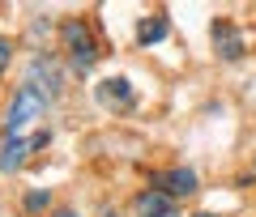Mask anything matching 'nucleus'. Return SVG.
Here are the masks:
<instances>
[{"label":"nucleus","mask_w":256,"mask_h":217,"mask_svg":"<svg viewBox=\"0 0 256 217\" xmlns=\"http://www.w3.org/2000/svg\"><path fill=\"white\" fill-rule=\"evenodd\" d=\"M47 107H52V102H47L34 85L22 81L18 94H13V102H9V111H4V136H22V128L34 124V119H43Z\"/></svg>","instance_id":"2"},{"label":"nucleus","mask_w":256,"mask_h":217,"mask_svg":"<svg viewBox=\"0 0 256 217\" xmlns=\"http://www.w3.org/2000/svg\"><path fill=\"white\" fill-rule=\"evenodd\" d=\"M9 60H13V43H9L4 34H0V77L9 72Z\"/></svg>","instance_id":"11"},{"label":"nucleus","mask_w":256,"mask_h":217,"mask_svg":"<svg viewBox=\"0 0 256 217\" xmlns=\"http://www.w3.org/2000/svg\"><path fill=\"white\" fill-rule=\"evenodd\" d=\"M60 38H64V47H68V72L90 77L94 64H98V47H94V38H90V26L73 17V21L60 26Z\"/></svg>","instance_id":"1"},{"label":"nucleus","mask_w":256,"mask_h":217,"mask_svg":"<svg viewBox=\"0 0 256 217\" xmlns=\"http://www.w3.org/2000/svg\"><path fill=\"white\" fill-rule=\"evenodd\" d=\"M132 213L137 217H180V200H171L158 188H146L137 200H132Z\"/></svg>","instance_id":"7"},{"label":"nucleus","mask_w":256,"mask_h":217,"mask_svg":"<svg viewBox=\"0 0 256 217\" xmlns=\"http://www.w3.org/2000/svg\"><path fill=\"white\" fill-rule=\"evenodd\" d=\"M210 43H214V55H218V60H226V64L244 60V51H248L244 34H239L235 21H226V17H214V21H210Z\"/></svg>","instance_id":"4"},{"label":"nucleus","mask_w":256,"mask_h":217,"mask_svg":"<svg viewBox=\"0 0 256 217\" xmlns=\"http://www.w3.org/2000/svg\"><path fill=\"white\" fill-rule=\"evenodd\" d=\"M30 145H34V154H38V149H47V145H52V132H47V128H38V132L30 136Z\"/></svg>","instance_id":"12"},{"label":"nucleus","mask_w":256,"mask_h":217,"mask_svg":"<svg viewBox=\"0 0 256 217\" xmlns=\"http://www.w3.org/2000/svg\"><path fill=\"white\" fill-rule=\"evenodd\" d=\"M102 217H120V213H116V209H102Z\"/></svg>","instance_id":"14"},{"label":"nucleus","mask_w":256,"mask_h":217,"mask_svg":"<svg viewBox=\"0 0 256 217\" xmlns=\"http://www.w3.org/2000/svg\"><path fill=\"white\" fill-rule=\"evenodd\" d=\"M26 85H34L47 102H56V98H60V90H64L60 64H56L52 55H34V64H30V72H26Z\"/></svg>","instance_id":"5"},{"label":"nucleus","mask_w":256,"mask_h":217,"mask_svg":"<svg viewBox=\"0 0 256 217\" xmlns=\"http://www.w3.org/2000/svg\"><path fill=\"white\" fill-rule=\"evenodd\" d=\"M30 154H34V145H30L26 136H4V141H0V171H4V175L22 171Z\"/></svg>","instance_id":"8"},{"label":"nucleus","mask_w":256,"mask_h":217,"mask_svg":"<svg viewBox=\"0 0 256 217\" xmlns=\"http://www.w3.org/2000/svg\"><path fill=\"white\" fill-rule=\"evenodd\" d=\"M47 205H52V192H47V188H30L26 196H22V209H26L30 217H38Z\"/></svg>","instance_id":"10"},{"label":"nucleus","mask_w":256,"mask_h":217,"mask_svg":"<svg viewBox=\"0 0 256 217\" xmlns=\"http://www.w3.org/2000/svg\"><path fill=\"white\" fill-rule=\"evenodd\" d=\"M154 188L158 192H166L171 200H184V196H196V171L192 166H171V171H162V175H154Z\"/></svg>","instance_id":"6"},{"label":"nucleus","mask_w":256,"mask_h":217,"mask_svg":"<svg viewBox=\"0 0 256 217\" xmlns=\"http://www.w3.org/2000/svg\"><path fill=\"white\" fill-rule=\"evenodd\" d=\"M56 217H77V213H73V209H60V213H56Z\"/></svg>","instance_id":"13"},{"label":"nucleus","mask_w":256,"mask_h":217,"mask_svg":"<svg viewBox=\"0 0 256 217\" xmlns=\"http://www.w3.org/2000/svg\"><path fill=\"white\" fill-rule=\"evenodd\" d=\"M166 34H171V21H166L162 13H154V17H141V21H137V47H158Z\"/></svg>","instance_id":"9"},{"label":"nucleus","mask_w":256,"mask_h":217,"mask_svg":"<svg viewBox=\"0 0 256 217\" xmlns=\"http://www.w3.org/2000/svg\"><path fill=\"white\" fill-rule=\"evenodd\" d=\"M94 102L102 111H116V115H132L141 98H137V90H132L128 77H107V81L94 85Z\"/></svg>","instance_id":"3"}]
</instances>
